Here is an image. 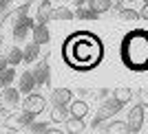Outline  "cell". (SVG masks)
<instances>
[{"label":"cell","mask_w":148,"mask_h":134,"mask_svg":"<svg viewBox=\"0 0 148 134\" xmlns=\"http://www.w3.org/2000/svg\"><path fill=\"white\" fill-rule=\"evenodd\" d=\"M33 24H36V22H33L29 16L16 20V22L11 24V35H13V40H18V42L27 40V37H29V33H31V29H33Z\"/></svg>","instance_id":"3"},{"label":"cell","mask_w":148,"mask_h":134,"mask_svg":"<svg viewBox=\"0 0 148 134\" xmlns=\"http://www.w3.org/2000/svg\"><path fill=\"white\" fill-rule=\"evenodd\" d=\"M13 79H16V70L13 66H7L0 70V88H5V86H11Z\"/></svg>","instance_id":"21"},{"label":"cell","mask_w":148,"mask_h":134,"mask_svg":"<svg viewBox=\"0 0 148 134\" xmlns=\"http://www.w3.org/2000/svg\"><path fill=\"white\" fill-rule=\"evenodd\" d=\"M44 108H47V99H44L42 95L33 92V90H31L29 95H27V99L22 101V110H29V112H33V114L44 112Z\"/></svg>","instance_id":"4"},{"label":"cell","mask_w":148,"mask_h":134,"mask_svg":"<svg viewBox=\"0 0 148 134\" xmlns=\"http://www.w3.org/2000/svg\"><path fill=\"white\" fill-rule=\"evenodd\" d=\"M64 125H66V132H71V134H80V132L86 130V123L80 116H69L66 121H64Z\"/></svg>","instance_id":"13"},{"label":"cell","mask_w":148,"mask_h":134,"mask_svg":"<svg viewBox=\"0 0 148 134\" xmlns=\"http://www.w3.org/2000/svg\"><path fill=\"white\" fill-rule=\"evenodd\" d=\"M33 88H36V77H33V73H31V70H25V73L20 75V81H18L20 95H29Z\"/></svg>","instance_id":"9"},{"label":"cell","mask_w":148,"mask_h":134,"mask_svg":"<svg viewBox=\"0 0 148 134\" xmlns=\"http://www.w3.org/2000/svg\"><path fill=\"white\" fill-rule=\"evenodd\" d=\"M144 119H146V114H144V106H142V104L133 106V108L128 110V121H126V125H128V132H130V134L142 132V128H144Z\"/></svg>","instance_id":"2"},{"label":"cell","mask_w":148,"mask_h":134,"mask_svg":"<svg viewBox=\"0 0 148 134\" xmlns=\"http://www.w3.org/2000/svg\"><path fill=\"white\" fill-rule=\"evenodd\" d=\"M139 18L148 20V2H144V9H142V11H139Z\"/></svg>","instance_id":"27"},{"label":"cell","mask_w":148,"mask_h":134,"mask_svg":"<svg viewBox=\"0 0 148 134\" xmlns=\"http://www.w3.org/2000/svg\"><path fill=\"white\" fill-rule=\"evenodd\" d=\"M36 116L38 114H33V112H29V110H22L18 116H16V123H18L20 128H29L31 123L36 121Z\"/></svg>","instance_id":"22"},{"label":"cell","mask_w":148,"mask_h":134,"mask_svg":"<svg viewBox=\"0 0 148 134\" xmlns=\"http://www.w3.org/2000/svg\"><path fill=\"white\" fill-rule=\"evenodd\" d=\"M73 18H77V20H88V22H93V20H97V18H99V13H95L88 5H84V7H77V11H73Z\"/></svg>","instance_id":"15"},{"label":"cell","mask_w":148,"mask_h":134,"mask_svg":"<svg viewBox=\"0 0 148 134\" xmlns=\"http://www.w3.org/2000/svg\"><path fill=\"white\" fill-rule=\"evenodd\" d=\"M128 2H135V0H128Z\"/></svg>","instance_id":"30"},{"label":"cell","mask_w":148,"mask_h":134,"mask_svg":"<svg viewBox=\"0 0 148 134\" xmlns=\"http://www.w3.org/2000/svg\"><path fill=\"white\" fill-rule=\"evenodd\" d=\"M69 106H53V110H51V121L53 123H64L69 119Z\"/></svg>","instance_id":"16"},{"label":"cell","mask_w":148,"mask_h":134,"mask_svg":"<svg viewBox=\"0 0 148 134\" xmlns=\"http://www.w3.org/2000/svg\"><path fill=\"white\" fill-rule=\"evenodd\" d=\"M33 77H36V86H42V84H49V64L47 62H40L36 70H31Z\"/></svg>","instance_id":"12"},{"label":"cell","mask_w":148,"mask_h":134,"mask_svg":"<svg viewBox=\"0 0 148 134\" xmlns=\"http://www.w3.org/2000/svg\"><path fill=\"white\" fill-rule=\"evenodd\" d=\"M51 20H56V22H71L73 20V11L62 5V7H58V9L51 11Z\"/></svg>","instance_id":"14"},{"label":"cell","mask_w":148,"mask_h":134,"mask_svg":"<svg viewBox=\"0 0 148 134\" xmlns=\"http://www.w3.org/2000/svg\"><path fill=\"white\" fill-rule=\"evenodd\" d=\"M119 20L122 22H135V20H139V11H135V9H122L119 11Z\"/></svg>","instance_id":"24"},{"label":"cell","mask_w":148,"mask_h":134,"mask_svg":"<svg viewBox=\"0 0 148 134\" xmlns=\"http://www.w3.org/2000/svg\"><path fill=\"white\" fill-rule=\"evenodd\" d=\"M0 97H2V106H9V108H16L20 106V90L18 88H13L11 86H5V88H0Z\"/></svg>","instance_id":"5"},{"label":"cell","mask_w":148,"mask_h":134,"mask_svg":"<svg viewBox=\"0 0 148 134\" xmlns=\"http://www.w3.org/2000/svg\"><path fill=\"white\" fill-rule=\"evenodd\" d=\"M25 16H29V5H20L16 11H11L9 16H7V22L9 24H13L16 20H20V18H25Z\"/></svg>","instance_id":"23"},{"label":"cell","mask_w":148,"mask_h":134,"mask_svg":"<svg viewBox=\"0 0 148 134\" xmlns=\"http://www.w3.org/2000/svg\"><path fill=\"white\" fill-rule=\"evenodd\" d=\"M144 2H148V0H144Z\"/></svg>","instance_id":"31"},{"label":"cell","mask_w":148,"mask_h":134,"mask_svg":"<svg viewBox=\"0 0 148 134\" xmlns=\"http://www.w3.org/2000/svg\"><path fill=\"white\" fill-rule=\"evenodd\" d=\"M104 132H108V134H126L128 132V125H126V121H111L106 128H102Z\"/></svg>","instance_id":"20"},{"label":"cell","mask_w":148,"mask_h":134,"mask_svg":"<svg viewBox=\"0 0 148 134\" xmlns=\"http://www.w3.org/2000/svg\"><path fill=\"white\" fill-rule=\"evenodd\" d=\"M119 110H122V104L119 101H115V99H106V101H102V106H99L97 114H95V119H93V128H97L99 123L108 121V119H113V116L117 114Z\"/></svg>","instance_id":"1"},{"label":"cell","mask_w":148,"mask_h":134,"mask_svg":"<svg viewBox=\"0 0 148 134\" xmlns=\"http://www.w3.org/2000/svg\"><path fill=\"white\" fill-rule=\"evenodd\" d=\"M75 5H77V7H84V5H88V0H75Z\"/></svg>","instance_id":"29"},{"label":"cell","mask_w":148,"mask_h":134,"mask_svg":"<svg viewBox=\"0 0 148 134\" xmlns=\"http://www.w3.org/2000/svg\"><path fill=\"white\" fill-rule=\"evenodd\" d=\"M40 44L33 42V40H27V46L22 49V62H27V64H33V62H38V57H40Z\"/></svg>","instance_id":"8"},{"label":"cell","mask_w":148,"mask_h":134,"mask_svg":"<svg viewBox=\"0 0 148 134\" xmlns=\"http://www.w3.org/2000/svg\"><path fill=\"white\" fill-rule=\"evenodd\" d=\"M5 57H7V64L16 68L18 64H22V49H20V46H11Z\"/></svg>","instance_id":"18"},{"label":"cell","mask_w":148,"mask_h":134,"mask_svg":"<svg viewBox=\"0 0 148 134\" xmlns=\"http://www.w3.org/2000/svg\"><path fill=\"white\" fill-rule=\"evenodd\" d=\"M73 99V92L69 88H53L51 90V104L53 106H69Z\"/></svg>","instance_id":"7"},{"label":"cell","mask_w":148,"mask_h":134,"mask_svg":"<svg viewBox=\"0 0 148 134\" xmlns=\"http://www.w3.org/2000/svg\"><path fill=\"white\" fill-rule=\"evenodd\" d=\"M47 130H49V125H47V123H31L29 125V132H47Z\"/></svg>","instance_id":"25"},{"label":"cell","mask_w":148,"mask_h":134,"mask_svg":"<svg viewBox=\"0 0 148 134\" xmlns=\"http://www.w3.org/2000/svg\"><path fill=\"white\" fill-rule=\"evenodd\" d=\"M113 99H115V101H119L122 106H126L130 99H133V90H130V88H126V86L115 88V90H113Z\"/></svg>","instance_id":"17"},{"label":"cell","mask_w":148,"mask_h":134,"mask_svg":"<svg viewBox=\"0 0 148 134\" xmlns=\"http://www.w3.org/2000/svg\"><path fill=\"white\" fill-rule=\"evenodd\" d=\"M7 66H9V64H7V57H5V55H0V70L7 68Z\"/></svg>","instance_id":"28"},{"label":"cell","mask_w":148,"mask_h":134,"mask_svg":"<svg viewBox=\"0 0 148 134\" xmlns=\"http://www.w3.org/2000/svg\"><path fill=\"white\" fill-rule=\"evenodd\" d=\"M69 114L84 119V116L88 114V104H86V101H82V99H77V101L71 99V104H69Z\"/></svg>","instance_id":"11"},{"label":"cell","mask_w":148,"mask_h":134,"mask_svg":"<svg viewBox=\"0 0 148 134\" xmlns=\"http://www.w3.org/2000/svg\"><path fill=\"white\" fill-rule=\"evenodd\" d=\"M51 11H53V5H51V0H40V5H38V16H36V22H49L51 20Z\"/></svg>","instance_id":"10"},{"label":"cell","mask_w":148,"mask_h":134,"mask_svg":"<svg viewBox=\"0 0 148 134\" xmlns=\"http://www.w3.org/2000/svg\"><path fill=\"white\" fill-rule=\"evenodd\" d=\"M139 104L146 108L148 106V88H144V90H139Z\"/></svg>","instance_id":"26"},{"label":"cell","mask_w":148,"mask_h":134,"mask_svg":"<svg viewBox=\"0 0 148 134\" xmlns=\"http://www.w3.org/2000/svg\"><path fill=\"white\" fill-rule=\"evenodd\" d=\"M31 40L38 42L40 46L51 42V33H49V29H47L44 22H36V24H33V29H31Z\"/></svg>","instance_id":"6"},{"label":"cell","mask_w":148,"mask_h":134,"mask_svg":"<svg viewBox=\"0 0 148 134\" xmlns=\"http://www.w3.org/2000/svg\"><path fill=\"white\" fill-rule=\"evenodd\" d=\"M111 5H113V0H88V7L95 13H99V16L111 11Z\"/></svg>","instance_id":"19"}]
</instances>
